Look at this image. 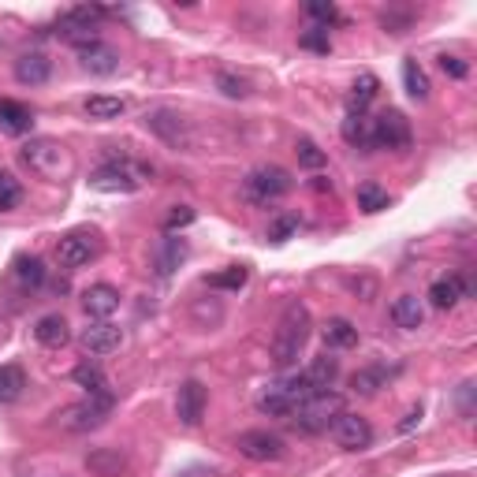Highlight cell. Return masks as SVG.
Segmentation results:
<instances>
[{
	"label": "cell",
	"instance_id": "277c9868",
	"mask_svg": "<svg viewBox=\"0 0 477 477\" xmlns=\"http://www.w3.org/2000/svg\"><path fill=\"white\" fill-rule=\"evenodd\" d=\"M310 395H317V392L310 388L306 376H303V373H291V376H284V381L269 384V388L258 395V411L269 414V418H291L298 407L306 403Z\"/></svg>",
	"mask_w": 477,
	"mask_h": 477
},
{
	"label": "cell",
	"instance_id": "7bdbcfd3",
	"mask_svg": "<svg viewBox=\"0 0 477 477\" xmlns=\"http://www.w3.org/2000/svg\"><path fill=\"white\" fill-rule=\"evenodd\" d=\"M216 86L228 93V97H246V93H250V86H246L243 79H235V75H224V71L216 75Z\"/></svg>",
	"mask_w": 477,
	"mask_h": 477
},
{
	"label": "cell",
	"instance_id": "d6986e66",
	"mask_svg": "<svg viewBox=\"0 0 477 477\" xmlns=\"http://www.w3.org/2000/svg\"><path fill=\"white\" fill-rule=\"evenodd\" d=\"M49 75H53V60L45 53H22L15 60V79L22 86H41V83H49Z\"/></svg>",
	"mask_w": 477,
	"mask_h": 477
},
{
	"label": "cell",
	"instance_id": "2e32d148",
	"mask_svg": "<svg viewBox=\"0 0 477 477\" xmlns=\"http://www.w3.org/2000/svg\"><path fill=\"white\" fill-rule=\"evenodd\" d=\"M34 128V112L31 105H22V102H12V97H0V131L19 138V135H31Z\"/></svg>",
	"mask_w": 477,
	"mask_h": 477
},
{
	"label": "cell",
	"instance_id": "6da1fadb",
	"mask_svg": "<svg viewBox=\"0 0 477 477\" xmlns=\"http://www.w3.org/2000/svg\"><path fill=\"white\" fill-rule=\"evenodd\" d=\"M310 329H314V317L303 303H291L276 324V336H272V366L276 369H291L298 358H303V350L310 343Z\"/></svg>",
	"mask_w": 477,
	"mask_h": 477
},
{
	"label": "cell",
	"instance_id": "5b68a950",
	"mask_svg": "<svg viewBox=\"0 0 477 477\" xmlns=\"http://www.w3.org/2000/svg\"><path fill=\"white\" fill-rule=\"evenodd\" d=\"M295 187V180H291V172L287 168H280V164H261V168H254L243 180V198L250 206H272V202H280V198L287 194Z\"/></svg>",
	"mask_w": 477,
	"mask_h": 477
},
{
	"label": "cell",
	"instance_id": "8992f818",
	"mask_svg": "<svg viewBox=\"0 0 477 477\" xmlns=\"http://www.w3.org/2000/svg\"><path fill=\"white\" fill-rule=\"evenodd\" d=\"M112 414V392H102V395H86L79 403H71L57 414V425L64 433H93L102 429Z\"/></svg>",
	"mask_w": 477,
	"mask_h": 477
},
{
	"label": "cell",
	"instance_id": "3957f363",
	"mask_svg": "<svg viewBox=\"0 0 477 477\" xmlns=\"http://www.w3.org/2000/svg\"><path fill=\"white\" fill-rule=\"evenodd\" d=\"M149 180H154V164L135 161V157H109L102 168L90 175V187L105 190V194H135Z\"/></svg>",
	"mask_w": 477,
	"mask_h": 477
},
{
	"label": "cell",
	"instance_id": "52a82bcc",
	"mask_svg": "<svg viewBox=\"0 0 477 477\" xmlns=\"http://www.w3.org/2000/svg\"><path fill=\"white\" fill-rule=\"evenodd\" d=\"M336 414H343V399L336 392H317L291 414V421H295V429H303V433H324L336 421Z\"/></svg>",
	"mask_w": 477,
	"mask_h": 477
},
{
	"label": "cell",
	"instance_id": "e575fe53",
	"mask_svg": "<svg viewBox=\"0 0 477 477\" xmlns=\"http://www.w3.org/2000/svg\"><path fill=\"white\" fill-rule=\"evenodd\" d=\"M388 206H392L388 190H381L376 183H362V187H358V209H362V213H381V209H388Z\"/></svg>",
	"mask_w": 477,
	"mask_h": 477
},
{
	"label": "cell",
	"instance_id": "8fae6325",
	"mask_svg": "<svg viewBox=\"0 0 477 477\" xmlns=\"http://www.w3.org/2000/svg\"><path fill=\"white\" fill-rule=\"evenodd\" d=\"M146 128L154 131L161 142H168L172 149H190L194 146L190 123L180 112H175V109H154V112H146Z\"/></svg>",
	"mask_w": 477,
	"mask_h": 477
},
{
	"label": "cell",
	"instance_id": "8d00e7d4",
	"mask_svg": "<svg viewBox=\"0 0 477 477\" xmlns=\"http://www.w3.org/2000/svg\"><path fill=\"white\" fill-rule=\"evenodd\" d=\"M384 369L381 366H373V369H358L355 376H350V388H355V392H362V395H373L376 388H381L384 384Z\"/></svg>",
	"mask_w": 477,
	"mask_h": 477
},
{
	"label": "cell",
	"instance_id": "5bb4252c",
	"mask_svg": "<svg viewBox=\"0 0 477 477\" xmlns=\"http://www.w3.org/2000/svg\"><path fill=\"white\" fill-rule=\"evenodd\" d=\"M206 407H209L206 384H202V381H183L180 392H175V418H180L187 429H194V425H202Z\"/></svg>",
	"mask_w": 477,
	"mask_h": 477
},
{
	"label": "cell",
	"instance_id": "4316f807",
	"mask_svg": "<svg viewBox=\"0 0 477 477\" xmlns=\"http://www.w3.org/2000/svg\"><path fill=\"white\" fill-rule=\"evenodd\" d=\"M183 261H187V243L175 239V235H168V239L157 246V272H161V276H172Z\"/></svg>",
	"mask_w": 477,
	"mask_h": 477
},
{
	"label": "cell",
	"instance_id": "ffe728a7",
	"mask_svg": "<svg viewBox=\"0 0 477 477\" xmlns=\"http://www.w3.org/2000/svg\"><path fill=\"white\" fill-rule=\"evenodd\" d=\"M392 321H395V329L418 332L421 324H425V306H421V298H418V295H399L395 303H392Z\"/></svg>",
	"mask_w": 477,
	"mask_h": 477
},
{
	"label": "cell",
	"instance_id": "ab89813d",
	"mask_svg": "<svg viewBox=\"0 0 477 477\" xmlns=\"http://www.w3.org/2000/svg\"><path fill=\"white\" fill-rule=\"evenodd\" d=\"M298 45L310 49V53H332V38H329V31H324V27L306 31L303 38H298Z\"/></svg>",
	"mask_w": 477,
	"mask_h": 477
},
{
	"label": "cell",
	"instance_id": "4fadbf2b",
	"mask_svg": "<svg viewBox=\"0 0 477 477\" xmlns=\"http://www.w3.org/2000/svg\"><path fill=\"white\" fill-rule=\"evenodd\" d=\"M329 433H332V440H336L343 451H362V447L373 444V425H369L362 414H350V411L336 414V421L329 425Z\"/></svg>",
	"mask_w": 477,
	"mask_h": 477
},
{
	"label": "cell",
	"instance_id": "ee69618b",
	"mask_svg": "<svg viewBox=\"0 0 477 477\" xmlns=\"http://www.w3.org/2000/svg\"><path fill=\"white\" fill-rule=\"evenodd\" d=\"M440 67H444V75H451V79H466L470 75V64L466 60H459V57H440Z\"/></svg>",
	"mask_w": 477,
	"mask_h": 477
},
{
	"label": "cell",
	"instance_id": "9c48e42d",
	"mask_svg": "<svg viewBox=\"0 0 477 477\" xmlns=\"http://www.w3.org/2000/svg\"><path fill=\"white\" fill-rule=\"evenodd\" d=\"M105 19V8H97V4H79V8H71L57 19V34L71 45H93V41H102L97 38V22Z\"/></svg>",
	"mask_w": 477,
	"mask_h": 477
},
{
	"label": "cell",
	"instance_id": "f546056e",
	"mask_svg": "<svg viewBox=\"0 0 477 477\" xmlns=\"http://www.w3.org/2000/svg\"><path fill=\"white\" fill-rule=\"evenodd\" d=\"M27 392V373L22 366H0V403H15Z\"/></svg>",
	"mask_w": 477,
	"mask_h": 477
},
{
	"label": "cell",
	"instance_id": "836d02e7",
	"mask_svg": "<svg viewBox=\"0 0 477 477\" xmlns=\"http://www.w3.org/2000/svg\"><path fill=\"white\" fill-rule=\"evenodd\" d=\"M403 86H407V93L414 97V102H425V97H429V75L421 71L418 60H407L403 64Z\"/></svg>",
	"mask_w": 477,
	"mask_h": 477
},
{
	"label": "cell",
	"instance_id": "d4e9b609",
	"mask_svg": "<svg viewBox=\"0 0 477 477\" xmlns=\"http://www.w3.org/2000/svg\"><path fill=\"white\" fill-rule=\"evenodd\" d=\"M303 376L310 381V388H314V392H329V388H332V381L340 376V362H336V358H329V355H324V358H314V362L303 369Z\"/></svg>",
	"mask_w": 477,
	"mask_h": 477
},
{
	"label": "cell",
	"instance_id": "83f0119b",
	"mask_svg": "<svg viewBox=\"0 0 477 477\" xmlns=\"http://www.w3.org/2000/svg\"><path fill=\"white\" fill-rule=\"evenodd\" d=\"M463 291H470L459 276H447V280H437L433 287H429V303L437 306V310H451L463 298Z\"/></svg>",
	"mask_w": 477,
	"mask_h": 477
},
{
	"label": "cell",
	"instance_id": "b9f144b4",
	"mask_svg": "<svg viewBox=\"0 0 477 477\" xmlns=\"http://www.w3.org/2000/svg\"><path fill=\"white\" fill-rule=\"evenodd\" d=\"M187 224H194V209L190 206H175L168 216H164V232H175V228H187Z\"/></svg>",
	"mask_w": 477,
	"mask_h": 477
},
{
	"label": "cell",
	"instance_id": "cb8c5ba5",
	"mask_svg": "<svg viewBox=\"0 0 477 477\" xmlns=\"http://www.w3.org/2000/svg\"><path fill=\"white\" fill-rule=\"evenodd\" d=\"M34 336H38L41 347H64V343L71 340L67 321H64L60 314H45V317L34 324Z\"/></svg>",
	"mask_w": 477,
	"mask_h": 477
},
{
	"label": "cell",
	"instance_id": "e0dca14e",
	"mask_svg": "<svg viewBox=\"0 0 477 477\" xmlns=\"http://www.w3.org/2000/svg\"><path fill=\"white\" fill-rule=\"evenodd\" d=\"M83 310H86L93 321H109V317L119 310V291L109 287V284H93V287H86V295H83Z\"/></svg>",
	"mask_w": 477,
	"mask_h": 477
},
{
	"label": "cell",
	"instance_id": "7c38bea8",
	"mask_svg": "<svg viewBox=\"0 0 477 477\" xmlns=\"http://www.w3.org/2000/svg\"><path fill=\"white\" fill-rule=\"evenodd\" d=\"M235 447H239V455L250 459V463H276V459H284V437H276L269 429H246V433H239Z\"/></svg>",
	"mask_w": 477,
	"mask_h": 477
},
{
	"label": "cell",
	"instance_id": "1f68e13d",
	"mask_svg": "<svg viewBox=\"0 0 477 477\" xmlns=\"http://www.w3.org/2000/svg\"><path fill=\"white\" fill-rule=\"evenodd\" d=\"M71 381L79 384V388H86V395H102V392H109V381H105L102 366H90V362H83L79 369H75V373H71Z\"/></svg>",
	"mask_w": 477,
	"mask_h": 477
},
{
	"label": "cell",
	"instance_id": "484cf974",
	"mask_svg": "<svg viewBox=\"0 0 477 477\" xmlns=\"http://www.w3.org/2000/svg\"><path fill=\"white\" fill-rule=\"evenodd\" d=\"M83 109L90 119H119L128 112V102H123V97H109V93H93V97H86Z\"/></svg>",
	"mask_w": 477,
	"mask_h": 477
},
{
	"label": "cell",
	"instance_id": "f35d334b",
	"mask_svg": "<svg viewBox=\"0 0 477 477\" xmlns=\"http://www.w3.org/2000/svg\"><path fill=\"white\" fill-rule=\"evenodd\" d=\"M306 15H310V19H317L324 31H329L332 22H343V19H340V8L332 4V0H329V4H324V0H314V4H306Z\"/></svg>",
	"mask_w": 477,
	"mask_h": 477
},
{
	"label": "cell",
	"instance_id": "603a6c76",
	"mask_svg": "<svg viewBox=\"0 0 477 477\" xmlns=\"http://www.w3.org/2000/svg\"><path fill=\"white\" fill-rule=\"evenodd\" d=\"M86 466L97 477H119L123 470H128V459H123L116 447H93L90 455H86Z\"/></svg>",
	"mask_w": 477,
	"mask_h": 477
},
{
	"label": "cell",
	"instance_id": "30bf717a",
	"mask_svg": "<svg viewBox=\"0 0 477 477\" xmlns=\"http://www.w3.org/2000/svg\"><path fill=\"white\" fill-rule=\"evenodd\" d=\"M373 149H392V154H403L411 149V123L403 112H381L373 116Z\"/></svg>",
	"mask_w": 477,
	"mask_h": 477
},
{
	"label": "cell",
	"instance_id": "f6af8a7d",
	"mask_svg": "<svg viewBox=\"0 0 477 477\" xmlns=\"http://www.w3.org/2000/svg\"><path fill=\"white\" fill-rule=\"evenodd\" d=\"M314 190H332V183L324 180V175H317V180H314Z\"/></svg>",
	"mask_w": 477,
	"mask_h": 477
},
{
	"label": "cell",
	"instance_id": "d6a6232c",
	"mask_svg": "<svg viewBox=\"0 0 477 477\" xmlns=\"http://www.w3.org/2000/svg\"><path fill=\"white\" fill-rule=\"evenodd\" d=\"M15 280H19V287H41V280H45L41 258H31V254L15 258Z\"/></svg>",
	"mask_w": 477,
	"mask_h": 477
},
{
	"label": "cell",
	"instance_id": "d590c367",
	"mask_svg": "<svg viewBox=\"0 0 477 477\" xmlns=\"http://www.w3.org/2000/svg\"><path fill=\"white\" fill-rule=\"evenodd\" d=\"M19 202H22V187H19V180H15V175H8V172H0V213L19 209Z\"/></svg>",
	"mask_w": 477,
	"mask_h": 477
},
{
	"label": "cell",
	"instance_id": "9a60e30c",
	"mask_svg": "<svg viewBox=\"0 0 477 477\" xmlns=\"http://www.w3.org/2000/svg\"><path fill=\"white\" fill-rule=\"evenodd\" d=\"M79 343H83V350L86 355H112V350H119V343H123V332L116 329L112 321H90L86 329H83V336H79Z\"/></svg>",
	"mask_w": 477,
	"mask_h": 477
},
{
	"label": "cell",
	"instance_id": "4dcf8cb0",
	"mask_svg": "<svg viewBox=\"0 0 477 477\" xmlns=\"http://www.w3.org/2000/svg\"><path fill=\"white\" fill-rule=\"evenodd\" d=\"M246 280H250V269H246V265H228V269H220V272L206 276V284H209L213 291H243Z\"/></svg>",
	"mask_w": 477,
	"mask_h": 477
},
{
	"label": "cell",
	"instance_id": "ba28073f",
	"mask_svg": "<svg viewBox=\"0 0 477 477\" xmlns=\"http://www.w3.org/2000/svg\"><path fill=\"white\" fill-rule=\"evenodd\" d=\"M102 250H105L102 235L93 228H79V232H67L57 243V261H60V269H83V265L102 258Z\"/></svg>",
	"mask_w": 477,
	"mask_h": 477
},
{
	"label": "cell",
	"instance_id": "ac0fdd59",
	"mask_svg": "<svg viewBox=\"0 0 477 477\" xmlns=\"http://www.w3.org/2000/svg\"><path fill=\"white\" fill-rule=\"evenodd\" d=\"M79 64L90 71V75H112L119 71V53L105 41H93V45H83L79 49Z\"/></svg>",
	"mask_w": 477,
	"mask_h": 477
},
{
	"label": "cell",
	"instance_id": "74e56055",
	"mask_svg": "<svg viewBox=\"0 0 477 477\" xmlns=\"http://www.w3.org/2000/svg\"><path fill=\"white\" fill-rule=\"evenodd\" d=\"M295 154H298V164H303V168H324V164H329V157H324L317 149V142H310V138L298 142Z\"/></svg>",
	"mask_w": 477,
	"mask_h": 477
},
{
	"label": "cell",
	"instance_id": "7402d4cb",
	"mask_svg": "<svg viewBox=\"0 0 477 477\" xmlns=\"http://www.w3.org/2000/svg\"><path fill=\"white\" fill-rule=\"evenodd\" d=\"M324 336V347H332V350H350V347H358V329L350 324L347 317H332L329 324L321 329Z\"/></svg>",
	"mask_w": 477,
	"mask_h": 477
},
{
	"label": "cell",
	"instance_id": "f1b7e54d",
	"mask_svg": "<svg viewBox=\"0 0 477 477\" xmlns=\"http://www.w3.org/2000/svg\"><path fill=\"white\" fill-rule=\"evenodd\" d=\"M376 90H381V83H376V75H358L355 79V86H350V93H347V109L350 112H366V105L376 97Z\"/></svg>",
	"mask_w": 477,
	"mask_h": 477
},
{
	"label": "cell",
	"instance_id": "7a4b0ae2",
	"mask_svg": "<svg viewBox=\"0 0 477 477\" xmlns=\"http://www.w3.org/2000/svg\"><path fill=\"white\" fill-rule=\"evenodd\" d=\"M19 157L45 183H64L75 175V154L57 138H31L27 146H22Z\"/></svg>",
	"mask_w": 477,
	"mask_h": 477
},
{
	"label": "cell",
	"instance_id": "60d3db41",
	"mask_svg": "<svg viewBox=\"0 0 477 477\" xmlns=\"http://www.w3.org/2000/svg\"><path fill=\"white\" fill-rule=\"evenodd\" d=\"M298 232V216H280V220H272V228H269V239L272 243H284Z\"/></svg>",
	"mask_w": 477,
	"mask_h": 477
},
{
	"label": "cell",
	"instance_id": "44dd1931",
	"mask_svg": "<svg viewBox=\"0 0 477 477\" xmlns=\"http://www.w3.org/2000/svg\"><path fill=\"white\" fill-rule=\"evenodd\" d=\"M343 138L355 146V149H373V116H366V112H347V119H343Z\"/></svg>",
	"mask_w": 477,
	"mask_h": 477
}]
</instances>
